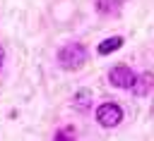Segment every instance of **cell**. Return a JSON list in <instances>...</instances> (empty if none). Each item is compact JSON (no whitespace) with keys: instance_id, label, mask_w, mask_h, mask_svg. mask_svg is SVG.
Instances as JSON below:
<instances>
[{"instance_id":"1","label":"cell","mask_w":154,"mask_h":141,"mask_svg":"<svg viewBox=\"0 0 154 141\" xmlns=\"http://www.w3.org/2000/svg\"><path fill=\"white\" fill-rule=\"evenodd\" d=\"M58 62H60V67H65V69H79V67L87 62V50H84L79 43H70V45L60 48Z\"/></svg>"},{"instance_id":"2","label":"cell","mask_w":154,"mask_h":141,"mask_svg":"<svg viewBox=\"0 0 154 141\" xmlns=\"http://www.w3.org/2000/svg\"><path fill=\"white\" fill-rule=\"evenodd\" d=\"M96 119H99L101 127L111 129V127L120 124V119H123V110H120L118 103H103V105H99V110H96Z\"/></svg>"},{"instance_id":"3","label":"cell","mask_w":154,"mask_h":141,"mask_svg":"<svg viewBox=\"0 0 154 141\" xmlns=\"http://www.w3.org/2000/svg\"><path fill=\"white\" fill-rule=\"evenodd\" d=\"M108 81L116 86V88H132L135 84V74L128 65H116L111 72H108Z\"/></svg>"},{"instance_id":"4","label":"cell","mask_w":154,"mask_h":141,"mask_svg":"<svg viewBox=\"0 0 154 141\" xmlns=\"http://www.w3.org/2000/svg\"><path fill=\"white\" fill-rule=\"evenodd\" d=\"M152 84H154V76H152L149 72H144L142 76H135V84H132V91H135L137 96H147V93L152 91Z\"/></svg>"},{"instance_id":"5","label":"cell","mask_w":154,"mask_h":141,"mask_svg":"<svg viewBox=\"0 0 154 141\" xmlns=\"http://www.w3.org/2000/svg\"><path fill=\"white\" fill-rule=\"evenodd\" d=\"M123 45V38L120 36H113V38H106V41H101L99 43V55H108V53H113V50H118Z\"/></svg>"},{"instance_id":"6","label":"cell","mask_w":154,"mask_h":141,"mask_svg":"<svg viewBox=\"0 0 154 141\" xmlns=\"http://www.w3.org/2000/svg\"><path fill=\"white\" fill-rule=\"evenodd\" d=\"M120 5H123V0H96V10L101 14H113L120 10Z\"/></svg>"},{"instance_id":"7","label":"cell","mask_w":154,"mask_h":141,"mask_svg":"<svg viewBox=\"0 0 154 141\" xmlns=\"http://www.w3.org/2000/svg\"><path fill=\"white\" fill-rule=\"evenodd\" d=\"M87 105H89V93L75 96V108H77V110H87Z\"/></svg>"},{"instance_id":"8","label":"cell","mask_w":154,"mask_h":141,"mask_svg":"<svg viewBox=\"0 0 154 141\" xmlns=\"http://www.w3.org/2000/svg\"><path fill=\"white\" fill-rule=\"evenodd\" d=\"M2 57H5V53H2V45H0V67H2Z\"/></svg>"}]
</instances>
